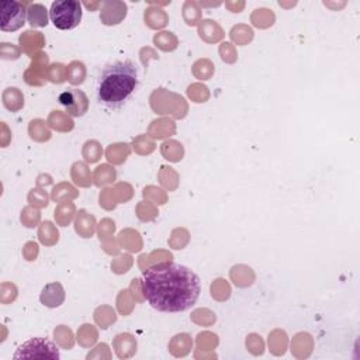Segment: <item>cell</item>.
Wrapping results in <instances>:
<instances>
[{
    "mask_svg": "<svg viewBox=\"0 0 360 360\" xmlns=\"http://www.w3.org/2000/svg\"><path fill=\"white\" fill-rule=\"evenodd\" d=\"M27 20L30 25L34 27H46L48 25V10L44 4L32 3L27 7Z\"/></svg>",
    "mask_w": 360,
    "mask_h": 360,
    "instance_id": "ba28073f",
    "label": "cell"
},
{
    "mask_svg": "<svg viewBox=\"0 0 360 360\" xmlns=\"http://www.w3.org/2000/svg\"><path fill=\"white\" fill-rule=\"evenodd\" d=\"M142 292L160 312H183L200 297L201 283L188 267L177 263H159L143 271Z\"/></svg>",
    "mask_w": 360,
    "mask_h": 360,
    "instance_id": "6da1fadb",
    "label": "cell"
},
{
    "mask_svg": "<svg viewBox=\"0 0 360 360\" xmlns=\"http://www.w3.org/2000/svg\"><path fill=\"white\" fill-rule=\"evenodd\" d=\"M41 302L49 308H55V307H59L63 300H65V291H63V287L59 284V283H51V284H46L44 288H42V292H41V297H39Z\"/></svg>",
    "mask_w": 360,
    "mask_h": 360,
    "instance_id": "52a82bcc",
    "label": "cell"
},
{
    "mask_svg": "<svg viewBox=\"0 0 360 360\" xmlns=\"http://www.w3.org/2000/svg\"><path fill=\"white\" fill-rule=\"evenodd\" d=\"M27 8L22 3L14 0L1 1V21L0 30L4 32H13L20 30L25 24Z\"/></svg>",
    "mask_w": 360,
    "mask_h": 360,
    "instance_id": "5b68a950",
    "label": "cell"
},
{
    "mask_svg": "<svg viewBox=\"0 0 360 360\" xmlns=\"http://www.w3.org/2000/svg\"><path fill=\"white\" fill-rule=\"evenodd\" d=\"M37 190H32L28 195V200L31 201V204H38L41 207H46L48 205V197L45 193H42L41 195H37Z\"/></svg>",
    "mask_w": 360,
    "mask_h": 360,
    "instance_id": "9c48e42d",
    "label": "cell"
},
{
    "mask_svg": "<svg viewBox=\"0 0 360 360\" xmlns=\"http://www.w3.org/2000/svg\"><path fill=\"white\" fill-rule=\"evenodd\" d=\"M138 86V69L129 60L107 65L97 79V100L110 108L121 107Z\"/></svg>",
    "mask_w": 360,
    "mask_h": 360,
    "instance_id": "7a4b0ae2",
    "label": "cell"
},
{
    "mask_svg": "<svg viewBox=\"0 0 360 360\" xmlns=\"http://www.w3.org/2000/svg\"><path fill=\"white\" fill-rule=\"evenodd\" d=\"M49 17L58 30H73L82 21V4L77 0H56L51 4Z\"/></svg>",
    "mask_w": 360,
    "mask_h": 360,
    "instance_id": "3957f363",
    "label": "cell"
},
{
    "mask_svg": "<svg viewBox=\"0 0 360 360\" xmlns=\"http://www.w3.org/2000/svg\"><path fill=\"white\" fill-rule=\"evenodd\" d=\"M58 100L66 108V111L75 117L83 115L89 108L87 96L82 90H77V89H68V90L62 91L59 94Z\"/></svg>",
    "mask_w": 360,
    "mask_h": 360,
    "instance_id": "8992f818",
    "label": "cell"
},
{
    "mask_svg": "<svg viewBox=\"0 0 360 360\" xmlns=\"http://www.w3.org/2000/svg\"><path fill=\"white\" fill-rule=\"evenodd\" d=\"M14 359L20 357H49V359H59L58 347L48 340L46 338H32L22 343L13 356Z\"/></svg>",
    "mask_w": 360,
    "mask_h": 360,
    "instance_id": "277c9868",
    "label": "cell"
}]
</instances>
